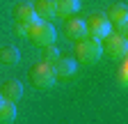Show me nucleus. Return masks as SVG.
<instances>
[{
    "label": "nucleus",
    "mask_w": 128,
    "mask_h": 124,
    "mask_svg": "<svg viewBox=\"0 0 128 124\" xmlns=\"http://www.w3.org/2000/svg\"><path fill=\"white\" fill-rule=\"evenodd\" d=\"M103 55L101 48V39L94 37H82L76 41V62H82V65H96Z\"/></svg>",
    "instance_id": "nucleus-1"
},
{
    "label": "nucleus",
    "mask_w": 128,
    "mask_h": 124,
    "mask_svg": "<svg viewBox=\"0 0 128 124\" xmlns=\"http://www.w3.org/2000/svg\"><path fill=\"white\" fill-rule=\"evenodd\" d=\"M28 78H30L32 85L39 87V90L53 87V85H55V71H53V65H50V62H46V60L34 62V65L28 69Z\"/></svg>",
    "instance_id": "nucleus-2"
},
{
    "label": "nucleus",
    "mask_w": 128,
    "mask_h": 124,
    "mask_svg": "<svg viewBox=\"0 0 128 124\" xmlns=\"http://www.w3.org/2000/svg\"><path fill=\"white\" fill-rule=\"evenodd\" d=\"M25 37L32 44H37V46H46V44H53L55 41V28L48 23L46 19H37V21H32L28 25Z\"/></svg>",
    "instance_id": "nucleus-3"
},
{
    "label": "nucleus",
    "mask_w": 128,
    "mask_h": 124,
    "mask_svg": "<svg viewBox=\"0 0 128 124\" xmlns=\"http://www.w3.org/2000/svg\"><path fill=\"white\" fill-rule=\"evenodd\" d=\"M101 48H103V55H108L110 60H124L128 55V37L108 32L101 39Z\"/></svg>",
    "instance_id": "nucleus-4"
},
{
    "label": "nucleus",
    "mask_w": 128,
    "mask_h": 124,
    "mask_svg": "<svg viewBox=\"0 0 128 124\" xmlns=\"http://www.w3.org/2000/svg\"><path fill=\"white\" fill-rule=\"evenodd\" d=\"M85 28H87V37H94V39H103L112 30L105 14H92V16H87L85 19Z\"/></svg>",
    "instance_id": "nucleus-5"
},
{
    "label": "nucleus",
    "mask_w": 128,
    "mask_h": 124,
    "mask_svg": "<svg viewBox=\"0 0 128 124\" xmlns=\"http://www.w3.org/2000/svg\"><path fill=\"white\" fill-rule=\"evenodd\" d=\"M53 65V71H55V81H69L76 76V69H78V62L73 57H57L50 62Z\"/></svg>",
    "instance_id": "nucleus-6"
},
{
    "label": "nucleus",
    "mask_w": 128,
    "mask_h": 124,
    "mask_svg": "<svg viewBox=\"0 0 128 124\" xmlns=\"http://www.w3.org/2000/svg\"><path fill=\"white\" fill-rule=\"evenodd\" d=\"M64 35L71 41H78L87 37V28H85V19H78V16H66V23H64Z\"/></svg>",
    "instance_id": "nucleus-7"
},
{
    "label": "nucleus",
    "mask_w": 128,
    "mask_h": 124,
    "mask_svg": "<svg viewBox=\"0 0 128 124\" xmlns=\"http://www.w3.org/2000/svg\"><path fill=\"white\" fill-rule=\"evenodd\" d=\"M32 21H37V12L30 3H18L14 7V23H23V25H30Z\"/></svg>",
    "instance_id": "nucleus-8"
},
{
    "label": "nucleus",
    "mask_w": 128,
    "mask_h": 124,
    "mask_svg": "<svg viewBox=\"0 0 128 124\" xmlns=\"http://www.w3.org/2000/svg\"><path fill=\"white\" fill-rule=\"evenodd\" d=\"M23 97V85L18 81H5L2 87H0V99H7V101H18Z\"/></svg>",
    "instance_id": "nucleus-9"
},
{
    "label": "nucleus",
    "mask_w": 128,
    "mask_h": 124,
    "mask_svg": "<svg viewBox=\"0 0 128 124\" xmlns=\"http://www.w3.org/2000/svg\"><path fill=\"white\" fill-rule=\"evenodd\" d=\"M108 21L110 25H119V23H126L128 21V7L124 3H114V5H110L108 7Z\"/></svg>",
    "instance_id": "nucleus-10"
},
{
    "label": "nucleus",
    "mask_w": 128,
    "mask_h": 124,
    "mask_svg": "<svg viewBox=\"0 0 128 124\" xmlns=\"http://www.w3.org/2000/svg\"><path fill=\"white\" fill-rule=\"evenodd\" d=\"M80 9V0H55V14L57 16H73Z\"/></svg>",
    "instance_id": "nucleus-11"
},
{
    "label": "nucleus",
    "mask_w": 128,
    "mask_h": 124,
    "mask_svg": "<svg viewBox=\"0 0 128 124\" xmlns=\"http://www.w3.org/2000/svg\"><path fill=\"white\" fill-rule=\"evenodd\" d=\"M0 62H2L5 67L18 65V62H21V53H18V48H16V46H12V44L2 46V48H0Z\"/></svg>",
    "instance_id": "nucleus-12"
},
{
    "label": "nucleus",
    "mask_w": 128,
    "mask_h": 124,
    "mask_svg": "<svg viewBox=\"0 0 128 124\" xmlns=\"http://www.w3.org/2000/svg\"><path fill=\"white\" fill-rule=\"evenodd\" d=\"M34 12H37V19H53V16H57L55 14V0H37L34 5Z\"/></svg>",
    "instance_id": "nucleus-13"
},
{
    "label": "nucleus",
    "mask_w": 128,
    "mask_h": 124,
    "mask_svg": "<svg viewBox=\"0 0 128 124\" xmlns=\"http://www.w3.org/2000/svg\"><path fill=\"white\" fill-rule=\"evenodd\" d=\"M14 119H16V103L0 99V124H9Z\"/></svg>",
    "instance_id": "nucleus-14"
},
{
    "label": "nucleus",
    "mask_w": 128,
    "mask_h": 124,
    "mask_svg": "<svg viewBox=\"0 0 128 124\" xmlns=\"http://www.w3.org/2000/svg\"><path fill=\"white\" fill-rule=\"evenodd\" d=\"M41 48H44V60H46V62H53V60H57V57H60V48L55 46V41H53V44L41 46Z\"/></svg>",
    "instance_id": "nucleus-15"
},
{
    "label": "nucleus",
    "mask_w": 128,
    "mask_h": 124,
    "mask_svg": "<svg viewBox=\"0 0 128 124\" xmlns=\"http://www.w3.org/2000/svg\"><path fill=\"white\" fill-rule=\"evenodd\" d=\"M117 83L121 87H128V65L126 62H121L119 69H117Z\"/></svg>",
    "instance_id": "nucleus-16"
},
{
    "label": "nucleus",
    "mask_w": 128,
    "mask_h": 124,
    "mask_svg": "<svg viewBox=\"0 0 128 124\" xmlns=\"http://www.w3.org/2000/svg\"><path fill=\"white\" fill-rule=\"evenodd\" d=\"M112 28H117V35H124V37L128 35V21L126 23H119V25H112Z\"/></svg>",
    "instance_id": "nucleus-17"
},
{
    "label": "nucleus",
    "mask_w": 128,
    "mask_h": 124,
    "mask_svg": "<svg viewBox=\"0 0 128 124\" xmlns=\"http://www.w3.org/2000/svg\"><path fill=\"white\" fill-rule=\"evenodd\" d=\"M25 30H28V25H23V23H14V32H16V35H25Z\"/></svg>",
    "instance_id": "nucleus-18"
}]
</instances>
